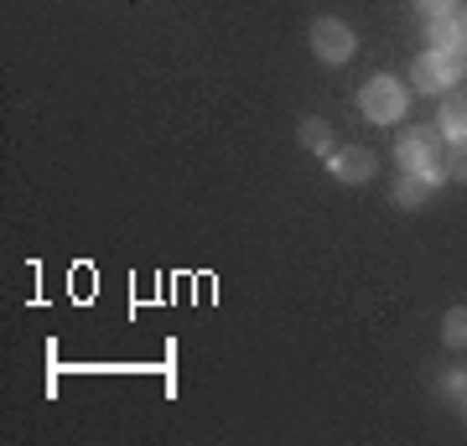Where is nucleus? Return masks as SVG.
Instances as JSON below:
<instances>
[{
  "label": "nucleus",
  "mask_w": 467,
  "mask_h": 446,
  "mask_svg": "<svg viewBox=\"0 0 467 446\" xmlns=\"http://www.w3.org/2000/svg\"><path fill=\"white\" fill-rule=\"evenodd\" d=\"M395 161L400 171H426L431 182H447V166H441V130L431 125H416V130H405L395 140Z\"/></svg>",
  "instance_id": "nucleus-1"
},
{
  "label": "nucleus",
  "mask_w": 467,
  "mask_h": 446,
  "mask_svg": "<svg viewBox=\"0 0 467 446\" xmlns=\"http://www.w3.org/2000/svg\"><path fill=\"white\" fill-rule=\"evenodd\" d=\"M358 109H364L368 125H400L405 109H410V88L389 73H374V78L358 88Z\"/></svg>",
  "instance_id": "nucleus-2"
},
{
  "label": "nucleus",
  "mask_w": 467,
  "mask_h": 446,
  "mask_svg": "<svg viewBox=\"0 0 467 446\" xmlns=\"http://www.w3.org/2000/svg\"><path fill=\"white\" fill-rule=\"evenodd\" d=\"M306 42L317 52V63H327V67H343L358 52V36H353V26L343 16H317L312 32H306Z\"/></svg>",
  "instance_id": "nucleus-3"
},
{
  "label": "nucleus",
  "mask_w": 467,
  "mask_h": 446,
  "mask_svg": "<svg viewBox=\"0 0 467 446\" xmlns=\"http://www.w3.org/2000/svg\"><path fill=\"white\" fill-rule=\"evenodd\" d=\"M410 83H416L420 94H451L457 83H462V57H447V52H420L416 63H410Z\"/></svg>",
  "instance_id": "nucleus-4"
},
{
  "label": "nucleus",
  "mask_w": 467,
  "mask_h": 446,
  "mask_svg": "<svg viewBox=\"0 0 467 446\" xmlns=\"http://www.w3.org/2000/svg\"><path fill=\"white\" fill-rule=\"evenodd\" d=\"M327 171H333L337 182L364 187V182H374V171H379V156H374L368 146H343V150H333V156H327Z\"/></svg>",
  "instance_id": "nucleus-5"
},
{
  "label": "nucleus",
  "mask_w": 467,
  "mask_h": 446,
  "mask_svg": "<svg viewBox=\"0 0 467 446\" xmlns=\"http://www.w3.org/2000/svg\"><path fill=\"white\" fill-rule=\"evenodd\" d=\"M436 130H441V140H447V146L467 140V88H451V94H441V109H436Z\"/></svg>",
  "instance_id": "nucleus-6"
},
{
  "label": "nucleus",
  "mask_w": 467,
  "mask_h": 446,
  "mask_svg": "<svg viewBox=\"0 0 467 446\" xmlns=\"http://www.w3.org/2000/svg\"><path fill=\"white\" fill-rule=\"evenodd\" d=\"M436 187L441 182H431L426 171H400L395 187H389V198H395V208H426V202L436 198Z\"/></svg>",
  "instance_id": "nucleus-7"
},
{
  "label": "nucleus",
  "mask_w": 467,
  "mask_h": 446,
  "mask_svg": "<svg viewBox=\"0 0 467 446\" xmlns=\"http://www.w3.org/2000/svg\"><path fill=\"white\" fill-rule=\"evenodd\" d=\"M426 52H447V57H462L467 52V32L457 16H441V21H426Z\"/></svg>",
  "instance_id": "nucleus-8"
},
{
  "label": "nucleus",
  "mask_w": 467,
  "mask_h": 446,
  "mask_svg": "<svg viewBox=\"0 0 467 446\" xmlns=\"http://www.w3.org/2000/svg\"><path fill=\"white\" fill-rule=\"evenodd\" d=\"M301 146H306V150H312V156H322V161H327V156H333V150H337V140H333V125H327V119H322V115H306V119H301Z\"/></svg>",
  "instance_id": "nucleus-9"
},
{
  "label": "nucleus",
  "mask_w": 467,
  "mask_h": 446,
  "mask_svg": "<svg viewBox=\"0 0 467 446\" xmlns=\"http://www.w3.org/2000/svg\"><path fill=\"white\" fill-rule=\"evenodd\" d=\"M441 343L457 347V353L467 347V306H451V312L441 316Z\"/></svg>",
  "instance_id": "nucleus-10"
},
{
  "label": "nucleus",
  "mask_w": 467,
  "mask_h": 446,
  "mask_svg": "<svg viewBox=\"0 0 467 446\" xmlns=\"http://www.w3.org/2000/svg\"><path fill=\"white\" fill-rule=\"evenodd\" d=\"M441 166H447V182H467V140H457V146H447V156H441Z\"/></svg>",
  "instance_id": "nucleus-11"
},
{
  "label": "nucleus",
  "mask_w": 467,
  "mask_h": 446,
  "mask_svg": "<svg viewBox=\"0 0 467 446\" xmlns=\"http://www.w3.org/2000/svg\"><path fill=\"white\" fill-rule=\"evenodd\" d=\"M416 11L426 21H441V16H462V0H416Z\"/></svg>",
  "instance_id": "nucleus-12"
},
{
  "label": "nucleus",
  "mask_w": 467,
  "mask_h": 446,
  "mask_svg": "<svg viewBox=\"0 0 467 446\" xmlns=\"http://www.w3.org/2000/svg\"><path fill=\"white\" fill-rule=\"evenodd\" d=\"M436 389H441L447 399H462L467 395V368H447V374L436 379Z\"/></svg>",
  "instance_id": "nucleus-13"
},
{
  "label": "nucleus",
  "mask_w": 467,
  "mask_h": 446,
  "mask_svg": "<svg viewBox=\"0 0 467 446\" xmlns=\"http://www.w3.org/2000/svg\"><path fill=\"white\" fill-rule=\"evenodd\" d=\"M457 405H462V420H467V395H462V399H457Z\"/></svg>",
  "instance_id": "nucleus-14"
},
{
  "label": "nucleus",
  "mask_w": 467,
  "mask_h": 446,
  "mask_svg": "<svg viewBox=\"0 0 467 446\" xmlns=\"http://www.w3.org/2000/svg\"><path fill=\"white\" fill-rule=\"evenodd\" d=\"M457 21H462V32H467V5H462V16H457Z\"/></svg>",
  "instance_id": "nucleus-15"
},
{
  "label": "nucleus",
  "mask_w": 467,
  "mask_h": 446,
  "mask_svg": "<svg viewBox=\"0 0 467 446\" xmlns=\"http://www.w3.org/2000/svg\"><path fill=\"white\" fill-rule=\"evenodd\" d=\"M462 73H467V52H462Z\"/></svg>",
  "instance_id": "nucleus-16"
}]
</instances>
